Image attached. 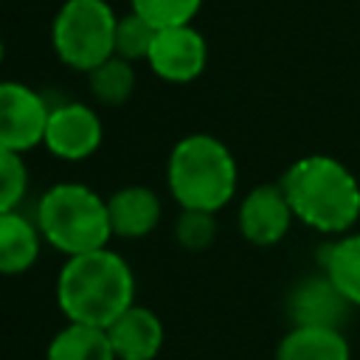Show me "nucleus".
I'll list each match as a JSON object with an SVG mask.
<instances>
[{"label": "nucleus", "mask_w": 360, "mask_h": 360, "mask_svg": "<svg viewBox=\"0 0 360 360\" xmlns=\"http://www.w3.org/2000/svg\"><path fill=\"white\" fill-rule=\"evenodd\" d=\"M56 304L70 323L107 329L135 304V276L110 248L70 256L56 276Z\"/></svg>", "instance_id": "obj_1"}, {"label": "nucleus", "mask_w": 360, "mask_h": 360, "mask_svg": "<svg viewBox=\"0 0 360 360\" xmlns=\"http://www.w3.org/2000/svg\"><path fill=\"white\" fill-rule=\"evenodd\" d=\"M278 183L295 219L321 233L343 236L360 219V183L338 158H298Z\"/></svg>", "instance_id": "obj_2"}, {"label": "nucleus", "mask_w": 360, "mask_h": 360, "mask_svg": "<svg viewBox=\"0 0 360 360\" xmlns=\"http://www.w3.org/2000/svg\"><path fill=\"white\" fill-rule=\"evenodd\" d=\"M236 180V160L231 149L214 135H186L169 152L166 183L180 208L217 214L233 200Z\"/></svg>", "instance_id": "obj_3"}, {"label": "nucleus", "mask_w": 360, "mask_h": 360, "mask_svg": "<svg viewBox=\"0 0 360 360\" xmlns=\"http://www.w3.org/2000/svg\"><path fill=\"white\" fill-rule=\"evenodd\" d=\"M37 228L42 239L70 256L107 248L112 239L107 200L82 183H56L37 202Z\"/></svg>", "instance_id": "obj_4"}, {"label": "nucleus", "mask_w": 360, "mask_h": 360, "mask_svg": "<svg viewBox=\"0 0 360 360\" xmlns=\"http://www.w3.org/2000/svg\"><path fill=\"white\" fill-rule=\"evenodd\" d=\"M118 14L107 0H65L51 22V45L62 65L90 73L115 56Z\"/></svg>", "instance_id": "obj_5"}, {"label": "nucleus", "mask_w": 360, "mask_h": 360, "mask_svg": "<svg viewBox=\"0 0 360 360\" xmlns=\"http://www.w3.org/2000/svg\"><path fill=\"white\" fill-rule=\"evenodd\" d=\"M48 101L28 84L0 79V146L28 152L45 141Z\"/></svg>", "instance_id": "obj_6"}, {"label": "nucleus", "mask_w": 360, "mask_h": 360, "mask_svg": "<svg viewBox=\"0 0 360 360\" xmlns=\"http://www.w3.org/2000/svg\"><path fill=\"white\" fill-rule=\"evenodd\" d=\"M104 138L98 112L84 101H65L51 107L45 124V149L59 160L90 158Z\"/></svg>", "instance_id": "obj_7"}, {"label": "nucleus", "mask_w": 360, "mask_h": 360, "mask_svg": "<svg viewBox=\"0 0 360 360\" xmlns=\"http://www.w3.org/2000/svg\"><path fill=\"white\" fill-rule=\"evenodd\" d=\"M208 62V45L205 37L194 25H174L160 28L152 51L146 56L149 70L172 84H188L194 82Z\"/></svg>", "instance_id": "obj_8"}, {"label": "nucleus", "mask_w": 360, "mask_h": 360, "mask_svg": "<svg viewBox=\"0 0 360 360\" xmlns=\"http://www.w3.org/2000/svg\"><path fill=\"white\" fill-rule=\"evenodd\" d=\"M239 231L256 248H270L281 242L295 219L281 183H264L250 188L239 202Z\"/></svg>", "instance_id": "obj_9"}, {"label": "nucleus", "mask_w": 360, "mask_h": 360, "mask_svg": "<svg viewBox=\"0 0 360 360\" xmlns=\"http://www.w3.org/2000/svg\"><path fill=\"white\" fill-rule=\"evenodd\" d=\"M290 318L292 326H335L340 329L343 315L349 312V301L332 284L326 273L309 276L290 292Z\"/></svg>", "instance_id": "obj_10"}, {"label": "nucleus", "mask_w": 360, "mask_h": 360, "mask_svg": "<svg viewBox=\"0 0 360 360\" xmlns=\"http://www.w3.org/2000/svg\"><path fill=\"white\" fill-rule=\"evenodd\" d=\"M107 338L115 360H155L163 346V323L149 307L132 304L107 326Z\"/></svg>", "instance_id": "obj_11"}, {"label": "nucleus", "mask_w": 360, "mask_h": 360, "mask_svg": "<svg viewBox=\"0 0 360 360\" xmlns=\"http://www.w3.org/2000/svg\"><path fill=\"white\" fill-rule=\"evenodd\" d=\"M112 236L141 239L160 222V197L149 186H124L107 197Z\"/></svg>", "instance_id": "obj_12"}, {"label": "nucleus", "mask_w": 360, "mask_h": 360, "mask_svg": "<svg viewBox=\"0 0 360 360\" xmlns=\"http://www.w3.org/2000/svg\"><path fill=\"white\" fill-rule=\"evenodd\" d=\"M42 233L20 211L0 214V276H20L39 259Z\"/></svg>", "instance_id": "obj_13"}, {"label": "nucleus", "mask_w": 360, "mask_h": 360, "mask_svg": "<svg viewBox=\"0 0 360 360\" xmlns=\"http://www.w3.org/2000/svg\"><path fill=\"white\" fill-rule=\"evenodd\" d=\"M349 340L335 326H292L278 349L276 360H349Z\"/></svg>", "instance_id": "obj_14"}, {"label": "nucleus", "mask_w": 360, "mask_h": 360, "mask_svg": "<svg viewBox=\"0 0 360 360\" xmlns=\"http://www.w3.org/2000/svg\"><path fill=\"white\" fill-rule=\"evenodd\" d=\"M321 270L352 307H360V233H343L340 239L323 245Z\"/></svg>", "instance_id": "obj_15"}, {"label": "nucleus", "mask_w": 360, "mask_h": 360, "mask_svg": "<svg viewBox=\"0 0 360 360\" xmlns=\"http://www.w3.org/2000/svg\"><path fill=\"white\" fill-rule=\"evenodd\" d=\"M45 360H115V352L107 329L68 321V326L51 338Z\"/></svg>", "instance_id": "obj_16"}, {"label": "nucleus", "mask_w": 360, "mask_h": 360, "mask_svg": "<svg viewBox=\"0 0 360 360\" xmlns=\"http://www.w3.org/2000/svg\"><path fill=\"white\" fill-rule=\"evenodd\" d=\"M87 82H90V93L98 104L121 107L135 93V65L121 56H110L87 73Z\"/></svg>", "instance_id": "obj_17"}, {"label": "nucleus", "mask_w": 360, "mask_h": 360, "mask_svg": "<svg viewBox=\"0 0 360 360\" xmlns=\"http://www.w3.org/2000/svg\"><path fill=\"white\" fill-rule=\"evenodd\" d=\"M155 37H158V28L129 8V14L118 17V25H115V56H121L132 65L146 62Z\"/></svg>", "instance_id": "obj_18"}, {"label": "nucleus", "mask_w": 360, "mask_h": 360, "mask_svg": "<svg viewBox=\"0 0 360 360\" xmlns=\"http://www.w3.org/2000/svg\"><path fill=\"white\" fill-rule=\"evenodd\" d=\"M129 8L160 31L174 25H191L197 11L202 8V0H129Z\"/></svg>", "instance_id": "obj_19"}, {"label": "nucleus", "mask_w": 360, "mask_h": 360, "mask_svg": "<svg viewBox=\"0 0 360 360\" xmlns=\"http://www.w3.org/2000/svg\"><path fill=\"white\" fill-rule=\"evenodd\" d=\"M28 188V169L20 152L0 146V214L17 211Z\"/></svg>", "instance_id": "obj_20"}, {"label": "nucleus", "mask_w": 360, "mask_h": 360, "mask_svg": "<svg viewBox=\"0 0 360 360\" xmlns=\"http://www.w3.org/2000/svg\"><path fill=\"white\" fill-rule=\"evenodd\" d=\"M217 236V219L211 211H194V208H180V217L174 222V239L186 250H205L211 248Z\"/></svg>", "instance_id": "obj_21"}, {"label": "nucleus", "mask_w": 360, "mask_h": 360, "mask_svg": "<svg viewBox=\"0 0 360 360\" xmlns=\"http://www.w3.org/2000/svg\"><path fill=\"white\" fill-rule=\"evenodd\" d=\"M3 59H6V45H3V37H0V65H3Z\"/></svg>", "instance_id": "obj_22"}]
</instances>
